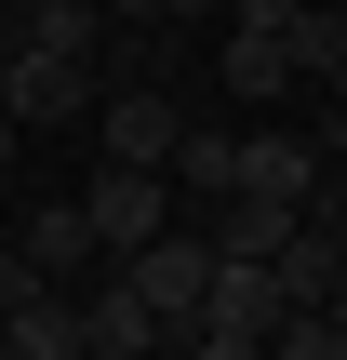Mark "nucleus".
Instances as JSON below:
<instances>
[{
  "label": "nucleus",
  "mask_w": 347,
  "mask_h": 360,
  "mask_svg": "<svg viewBox=\"0 0 347 360\" xmlns=\"http://www.w3.org/2000/svg\"><path fill=\"white\" fill-rule=\"evenodd\" d=\"M120 281H134V307H147L160 334H187V321H201V281H214V254H201V227H160L147 254H120Z\"/></svg>",
  "instance_id": "f257e3e1"
},
{
  "label": "nucleus",
  "mask_w": 347,
  "mask_h": 360,
  "mask_svg": "<svg viewBox=\"0 0 347 360\" xmlns=\"http://www.w3.org/2000/svg\"><path fill=\"white\" fill-rule=\"evenodd\" d=\"M94 134H107V174H160V160H174V134H187V107L134 80V94H94Z\"/></svg>",
  "instance_id": "f03ea898"
},
{
  "label": "nucleus",
  "mask_w": 347,
  "mask_h": 360,
  "mask_svg": "<svg viewBox=\"0 0 347 360\" xmlns=\"http://www.w3.org/2000/svg\"><path fill=\"white\" fill-rule=\"evenodd\" d=\"M227 200L308 214V200H321V147H308V134H241V160H227Z\"/></svg>",
  "instance_id": "7ed1b4c3"
},
{
  "label": "nucleus",
  "mask_w": 347,
  "mask_h": 360,
  "mask_svg": "<svg viewBox=\"0 0 347 360\" xmlns=\"http://www.w3.org/2000/svg\"><path fill=\"white\" fill-rule=\"evenodd\" d=\"M160 227H174V187L160 174H94V200H80V240L94 254H147Z\"/></svg>",
  "instance_id": "20e7f679"
},
{
  "label": "nucleus",
  "mask_w": 347,
  "mask_h": 360,
  "mask_svg": "<svg viewBox=\"0 0 347 360\" xmlns=\"http://www.w3.org/2000/svg\"><path fill=\"white\" fill-rule=\"evenodd\" d=\"M267 294H281V307H334V294H347V227H334V214H294V227H281Z\"/></svg>",
  "instance_id": "39448f33"
},
{
  "label": "nucleus",
  "mask_w": 347,
  "mask_h": 360,
  "mask_svg": "<svg viewBox=\"0 0 347 360\" xmlns=\"http://www.w3.org/2000/svg\"><path fill=\"white\" fill-rule=\"evenodd\" d=\"M94 94H107V80H94V67H53V53H13V67H0V120H13V134H27V120H94Z\"/></svg>",
  "instance_id": "423d86ee"
},
{
  "label": "nucleus",
  "mask_w": 347,
  "mask_h": 360,
  "mask_svg": "<svg viewBox=\"0 0 347 360\" xmlns=\"http://www.w3.org/2000/svg\"><path fill=\"white\" fill-rule=\"evenodd\" d=\"M0 347H13V360H94V347H80V307H67L53 281H40L27 307H0Z\"/></svg>",
  "instance_id": "0eeeda50"
},
{
  "label": "nucleus",
  "mask_w": 347,
  "mask_h": 360,
  "mask_svg": "<svg viewBox=\"0 0 347 360\" xmlns=\"http://www.w3.org/2000/svg\"><path fill=\"white\" fill-rule=\"evenodd\" d=\"M94 40H107L94 0H27V27H13V53H53V67H94Z\"/></svg>",
  "instance_id": "6e6552de"
},
{
  "label": "nucleus",
  "mask_w": 347,
  "mask_h": 360,
  "mask_svg": "<svg viewBox=\"0 0 347 360\" xmlns=\"http://www.w3.org/2000/svg\"><path fill=\"white\" fill-rule=\"evenodd\" d=\"M13 227V254L40 267V281H67V267H94V240H80V200H40V214H0Z\"/></svg>",
  "instance_id": "1a4fd4ad"
},
{
  "label": "nucleus",
  "mask_w": 347,
  "mask_h": 360,
  "mask_svg": "<svg viewBox=\"0 0 347 360\" xmlns=\"http://www.w3.org/2000/svg\"><path fill=\"white\" fill-rule=\"evenodd\" d=\"M281 67L321 80V107H334V80H347V13H334V0H308V13L281 27Z\"/></svg>",
  "instance_id": "9d476101"
},
{
  "label": "nucleus",
  "mask_w": 347,
  "mask_h": 360,
  "mask_svg": "<svg viewBox=\"0 0 347 360\" xmlns=\"http://www.w3.org/2000/svg\"><path fill=\"white\" fill-rule=\"evenodd\" d=\"M80 347H94V360H147V347H160V321L134 307V281H107V294L80 307Z\"/></svg>",
  "instance_id": "9b49d317"
},
{
  "label": "nucleus",
  "mask_w": 347,
  "mask_h": 360,
  "mask_svg": "<svg viewBox=\"0 0 347 360\" xmlns=\"http://www.w3.org/2000/svg\"><path fill=\"white\" fill-rule=\"evenodd\" d=\"M227 160H241V134L187 120V134H174V160H160V187H187V200H227Z\"/></svg>",
  "instance_id": "f8f14e48"
},
{
  "label": "nucleus",
  "mask_w": 347,
  "mask_h": 360,
  "mask_svg": "<svg viewBox=\"0 0 347 360\" xmlns=\"http://www.w3.org/2000/svg\"><path fill=\"white\" fill-rule=\"evenodd\" d=\"M227 94H241V107H267V94H294V67H281V40H254V27H227Z\"/></svg>",
  "instance_id": "ddd939ff"
},
{
  "label": "nucleus",
  "mask_w": 347,
  "mask_h": 360,
  "mask_svg": "<svg viewBox=\"0 0 347 360\" xmlns=\"http://www.w3.org/2000/svg\"><path fill=\"white\" fill-rule=\"evenodd\" d=\"M267 360H347V321L334 307H294V321H267Z\"/></svg>",
  "instance_id": "4468645a"
},
{
  "label": "nucleus",
  "mask_w": 347,
  "mask_h": 360,
  "mask_svg": "<svg viewBox=\"0 0 347 360\" xmlns=\"http://www.w3.org/2000/svg\"><path fill=\"white\" fill-rule=\"evenodd\" d=\"M187 360H267V347H241V334H187Z\"/></svg>",
  "instance_id": "2eb2a0df"
},
{
  "label": "nucleus",
  "mask_w": 347,
  "mask_h": 360,
  "mask_svg": "<svg viewBox=\"0 0 347 360\" xmlns=\"http://www.w3.org/2000/svg\"><path fill=\"white\" fill-rule=\"evenodd\" d=\"M0 174H13V120H0Z\"/></svg>",
  "instance_id": "dca6fc26"
},
{
  "label": "nucleus",
  "mask_w": 347,
  "mask_h": 360,
  "mask_svg": "<svg viewBox=\"0 0 347 360\" xmlns=\"http://www.w3.org/2000/svg\"><path fill=\"white\" fill-rule=\"evenodd\" d=\"M0 360H13V347H0Z\"/></svg>",
  "instance_id": "f3484780"
}]
</instances>
